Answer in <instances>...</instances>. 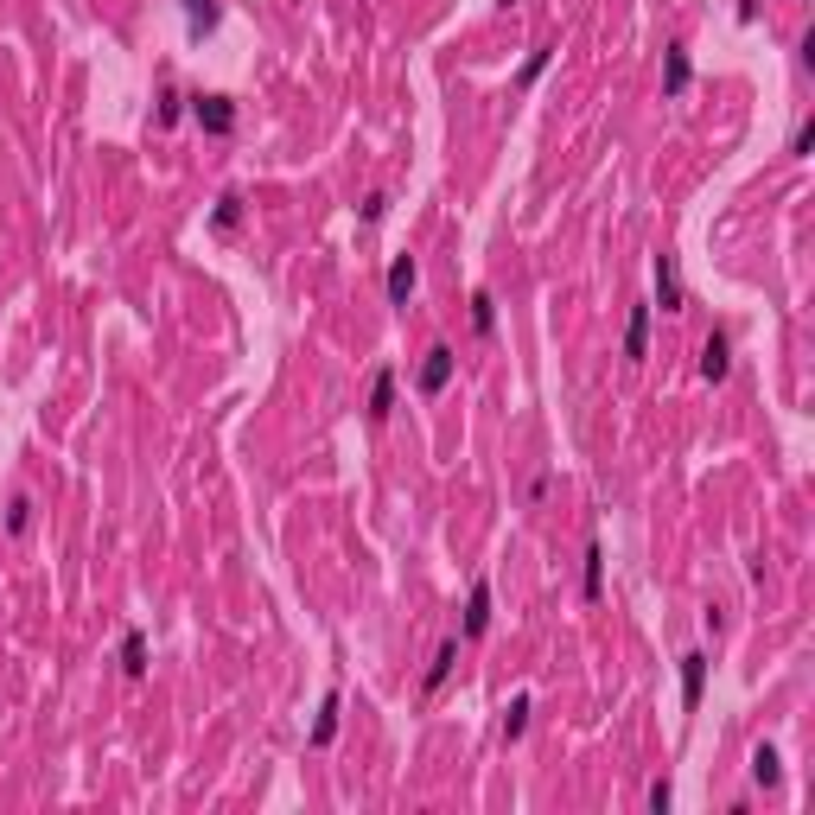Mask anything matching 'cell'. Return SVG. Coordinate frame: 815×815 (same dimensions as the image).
Masks as SVG:
<instances>
[{
    "label": "cell",
    "instance_id": "cell-1",
    "mask_svg": "<svg viewBox=\"0 0 815 815\" xmlns=\"http://www.w3.org/2000/svg\"><path fill=\"white\" fill-rule=\"evenodd\" d=\"M192 115H198V128L204 134H236V102L230 96H192Z\"/></svg>",
    "mask_w": 815,
    "mask_h": 815
},
{
    "label": "cell",
    "instance_id": "cell-2",
    "mask_svg": "<svg viewBox=\"0 0 815 815\" xmlns=\"http://www.w3.org/2000/svg\"><path fill=\"white\" fill-rule=\"evenodd\" d=\"M650 281H656V306L663 312H682L688 300H682V274H675V255H656L650 262Z\"/></svg>",
    "mask_w": 815,
    "mask_h": 815
},
{
    "label": "cell",
    "instance_id": "cell-3",
    "mask_svg": "<svg viewBox=\"0 0 815 815\" xmlns=\"http://www.w3.org/2000/svg\"><path fill=\"white\" fill-rule=\"evenodd\" d=\"M726 376H733V338L714 332L701 344V383H726Z\"/></svg>",
    "mask_w": 815,
    "mask_h": 815
},
{
    "label": "cell",
    "instance_id": "cell-4",
    "mask_svg": "<svg viewBox=\"0 0 815 815\" xmlns=\"http://www.w3.org/2000/svg\"><path fill=\"white\" fill-rule=\"evenodd\" d=\"M453 370H459V357L446 351V344H433V351H427V363H421V395H446Z\"/></svg>",
    "mask_w": 815,
    "mask_h": 815
},
{
    "label": "cell",
    "instance_id": "cell-5",
    "mask_svg": "<svg viewBox=\"0 0 815 815\" xmlns=\"http://www.w3.org/2000/svg\"><path fill=\"white\" fill-rule=\"evenodd\" d=\"M383 287H389V306H408V300H414V287H421V268H414V255H395L389 274H383Z\"/></svg>",
    "mask_w": 815,
    "mask_h": 815
},
{
    "label": "cell",
    "instance_id": "cell-6",
    "mask_svg": "<svg viewBox=\"0 0 815 815\" xmlns=\"http://www.w3.org/2000/svg\"><path fill=\"white\" fill-rule=\"evenodd\" d=\"M650 300L644 306H631V325H624V363H644L650 357Z\"/></svg>",
    "mask_w": 815,
    "mask_h": 815
},
{
    "label": "cell",
    "instance_id": "cell-7",
    "mask_svg": "<svg viewBox=\"0 0 815 815\" xmlns=\"http://www.w3.org/2000/svg\"><path fill=\"white\" fill-rule=\"evenodd\" d=\"M688 83H695V64H688V45H669V58H663V96H688Z\"/></svg>",
    "mask_w": 815,
    "mask_h": 815
},
{
    "label": "cell",
    "instance_id": "cell-8",
    "mask_svg": "<svg viewBox=\"0 0 815 815\" xmlns=\"http://www.w3.org/2000/svg\"><path fill=\"white\" fill-rule=\"evenodd\" d=\"M491 631V580H472V599H465V637H484Z\"/></svg>",
    "mask_w": 815,
    "mask_h": 815
},
{
    "label": "cell",
    "instance_id": "cell-9",
    "mask_svg": "<svg viewBox=\"0 0 815 815\" xmlns=\"http://www.w3.org/2000/svg\"><path fill=\"white\" fill-rule=\"evenodd\" d=\"M701 688H707V656L688 650V656H682V707H688V714L701 707Z\"/></svg>",
    "mask_w": 815,
    "mask_h": 815
},
{
    "label": "cell",
    "instance_id": "cell-10",
    "mask_svg": "<svg viewBox=\"0 0 815 815\" xmlns=\"http://www.w3.org/2000/svg\"><path fill=\"white\" fill-rule=\"evenodd\" d=\"M179 13H185V32H192V39L217 32V20H223V7H217V0H179Z\"/></svg>",
    "mask_w": 815,
    "mask_h": 815
},
{
    "label": "cell",
    "instance_id": "cell-11",
    "mask_svg": "<svg viewBox=\"0 0 815 815\" xmlns=\"http://www.w3.org/2000/svg\"><path fill=\"white\" fill-rule=\"evenodd\" d=\"M395 414V370L383 363V370L370 376V421H389Z\"/></svg>",
    "mask_w": 815,
    "mask_h": 815
},
{
    "label": "cell",
    "instance_id": "cell-12",
    "mask_svg": "<svg viewBox=\"0 0 815 815\" xmlns=\"http://www.w3.org/2000/svg\"><path fill=\"white\" fill-rule=\"evenodd\" d=\"M338 714H344V701H338V688L319 701V720H312V745H332L338 739Z\"/></svg>",
    "mask_w": 815,
    "mask_h": 815
},
{
    "label": "cell",
    "instance_id": "cell-13",
    "mask_svg": "<svg viewBox=\"0 0 815 815\" xmlns=\"http://www.w3.org/2000/svg\"><path fill=\"white\" fill-rule=\"evenodd\" d=\"M147 637L141 631H128V637H121V675H134V682H141V675H147Z\"/></svg>",
    "mask_w": 815,
    "mask_h": 815
},
{
    "label": "cell",
    "instance_id": "cell-14",
    "mask_svg": "<svg viewBox=\"0 0 815 815\" xmlns=\"http://www.w3.org/2000/svg\"><path fill=\"white\" fill-rule=\"evenodd\" d=\"M777 777H784V758H777V745H758V752H752V784L777 790Z\"/></svg>",
    "mask_w": 815,
    "mask_h": 815
},
{
    "label": "cell",
    "instance_id": "cell-15",
    "mask_svg": "<svg viewBox=\"0 0 815 815\" xmlns=\"http://www.w3.org/2000/svg\"><path fill=\"white\" fill-rule=\"evenodd\" d=\"M453 663H459V644L446 637V644L433 650V669H427V695H440V688H446V675H453Z\"/></svg>",
    "mask_w": 815,
    "mask_h": 815
},
{
    "label": "cell",
    "instance_id": "cell-16",
    "mask_svg": "<svg viewBox=\"0 0 815 815\" xmlns=\"http://www.w3.org/2000/svg\"><path fill=\"white\" fill-rule=\"evenodd\" d=\"M580 593H586V599L605 593V548H599V542H586V580H580Z\"/></svg>",
    "mask_w": 815,
    "mask_h": 815
},
{
    "label": "cell",
    "instance_id": "cell-17",
    "mask_svg": "<svg viewBox=\"0 0 815 815\" xmlns=\"http://www.w3.org/2000/svg\"><path fill=\"white\" fill-rule=\"evenodd\" d=\"M472 332H478V338H491V332H497V300H491L484 287L472 293Z\"/></svg>",
    "mask_w": 815,
    "mask_h": 815
},
{
    "label": "cell",
    "instance_id": "cell-18",
    "mask_svg": "<svg viewBox=\"0 0 815 815\" xmlns=\"http://www.w3.org/2000/svg\"><path fill=\"white\" fill-rule=\"evenodd\" d=\"M211 223H217L223 236H230L236 223H242V198H236V192H223V198H217V211H211Z\"/></svg>",
    "mask_w": 815,
    "mask_h": 815
},
{
    "label": "cell",
    "instance_id": "cell-19",
    "mask_svg": "<svg viewBox=\"0 0 815 815\" xmlns=\"http://www.w3.org/2000/svg\"><path fill=\"white\" fill-rule=\"evenodd\" d=\"M523 726H529V695H516L504 707V739H523Z\"/></svg>",
    "mask_w": 815,
    "mask_h": 815
},
{
    "label": "cell",
    "instance_id": "cell-20",
    "mask_svg": "<svg viewBox=\"0 0 815 815\" xmlns=\"http://www.w3.org/2000/svg\"><path fill=\"white\" fill-rule=\"evenodd\" d=\"M179 115H185V96H179V90H166V96H160V109H153V128H172Z\"/></svg>",
    "mask_w": 815,
    "mask_h": 815
},
{
    "label": "cell",
    "instance_id": "cell-21",
    "mask_svg": "<svg viewBox=\"0 0 815 815\" xmlns=\"http://www.w3.org/2000/svg\"><path fill=\"white\" fill-rule=\"evenodd\" d=\"M32 529V497H13L7 504V535H26Z\"/></svg>",
    "mask_w": 815,
    "mask_h": 815
},
{
    "label": "cell",
    "instance_id": "cell-22",
    "mask_svg": "<svg viewBox=\"0 0 815 815\" xmlns=\"http://www.w3.org/2000/svg\"><path fill=\"white\" fill-rule=\"evenodd\" d=\"M809 147H815V121L803 115V121H796V134H790V160H809Z\"/></svg>",
    "mask_w": 815,
    "mask_h": 815
},
{
    "label": "cell",
    "instance_id": "cell-23",
    "mask_svg": "<svg viewBox=\"0 0 815 815\" xmlns=\"http://www.w3.org/2000/svg\"><path fill=\"white\" fill-rule=\"evenodd\" d=\"M548 58H554V45H535V51H529V64H523V83L542 77V71H548Z\"/></svg>",
    "mask_w": 815,
    "mask_h": 815
},
{
    "label": "cell",
    "instance_id": "cell-24",
    "mask_svg": "<svg viewBox=\"0 0 815 815\" xmlns=\"http://www.w3.org/2000/svg\"><path fill=\"white\" fill-rule=\"evenodd\" d=\"M389 217V192H370L363 198V223H383Z\"/></svg>",
    "mask_w": 815,
    "mask_h": 815
},
{
    "label": "cell",
    "instance_id": "cell-25",
    "mask_svg": "<svg viewBox=\"0 0 815 815\" xmlns=\"http://www.w3.org/2000/svg\"><path fill=\"white\" fill-rule=\"evenodd\" d=\"M650 809L669 815V809H675V790H669V784H650Z\"/></svg>",
    "mask_w": 815,
    "mask_h": 815
},
{
    "label": "cell",
    "instance_id": "cell-26",
    "mask_svg": "<svg viewBox=\"0 0 815 815\" xmlns=\"http://www.w3.org/2000/svg\"><path fill=\"white\" fill-rule=\"evenodd\" d=\"M733 13H739V26H758V13H765V7H758V0H739Z\"/></svg>",
    "mask_w": 815,
    "mask_h": 815
},
{
    "label": "cell",
    "instance_id": "cell-27",
    "mask_svg": "<svg viewBox=\"0 0 815 815\" xmlns=\"http://www.w3.org/2000/svg\"><path fill=\"white\" fill-rule=\"evenodd\" d=\"M504 7H516V0H504Z\"/></svg>",
    "mask_w": 815,
    "mask_h": 815
}]
</instances>
